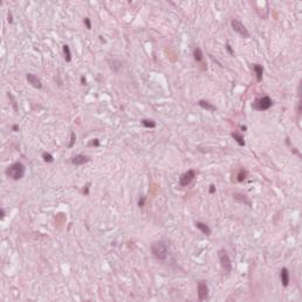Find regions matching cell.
Wrapping results in <instances>:
<instances>
[{"mask_svg":"<svg viewBox=\"0 0 302 302\" xmlns=\"http://www.w3.org/2000/svg\"><path fill=\"white\" fill-rule=\"evenodd\" d=\"M25 171H26L25 165L22 164L21 162H15V163H13V164L10 165V166L6 169L5 173H6V176H7L8 178H11V179L20 180L24 178Z\"/></svg>","mask_w":302,"mask_h":302,"instance_id":"1","label":"cell"},{"mask_svg":"<svg viewBox=\"0 0 302 302\" xmlns=\"http://www.w3.org/2000/svg\"><path fill=\"white\" fill-rule=\"evenodd\" d=\"M151 253L154 254V256L156 259L160 260V261H164L168 258V245L165 244L164 241H156L151 245Z\"/></svg>","mask_w":302,"mask_h":302,"instance_id":"2","label":"cell"},{"mask_svg":"<svg viewBox=\"0 0 302 302\" xmlns=\"http://www.w3.org/2000/svg\"><path fill=\"white\" fill-rule=\"evenodd\" d=\"M273 104H274V102L269 96H262V97L255 98L254 102L252 103V108L256 112H265L272 108Z\"/></svg>","mask_w":302,"mask_h":302,"instance_id":"3","label":"cell"},{"mask_svg":"<svg viewBox=\"0 0 302 302\" xmlns=\"http://www.w3.org/2000/svg\"><path fill=\"white\" fill-rule=\"evenodd\" d=\"M218 258H219V261H220V265H221V268L224 269V272L230 273L232 270V261L230 259L227 252L225 249H220L218 252Z\"/></svg>","mask_w":302,"mask_h":302,"instance_id":"4","label":"cell"},{"mask_svg":"<svg viewBox=\"0 0 302 302\" xmlns=\"http://www.w3.org/2000/svg\"><path fill=\"white\" fill-rule=\"evenodd\" d=\"M231 26H232V28H233L234 32L238 33L240 37H243L244 39H247V37H249L248 29L246 28V26H245L244 24L240 21V20H238V19H233V20L231 21Z\"/></svg>","mask_w":302,"mask_h":302,"instance_id":"5","label":"cell"},{"mask_svg":"<svg viewBox=\"0 0 302 302\" xmlns=\"http://www.w3.org/2000/svg\"><path fill=\"white\" fill-rule=\"evenodd\" d=\"M196 178V171L193 169L191 170H187L186 172H184L183 175L180 176L179 178V185L183 186V187H185V186H187L189 184H190L192 180Z\"/></svg>","mask_w":302,"mask_h":302,"instance_id":"6","label":"cell"},{"mask_svg":"<svg viewBox=\"0 0 302 302\" xmlns=\"http://www.w3.org/2000/svg\"><path fill=\"white\" fill-rule=\"evenodd\" d=\"M197 291H198V299H199V301H205L207 297H208V286H207V283L205 281H199L198 282Z\"/></svg>","mask_w":302,"mask_h":302,"instance_id":"7","label":"cell"},{"mask_svg":"<svg viewBox=\"0 0 302 302\" xmlns=\"http://www.w3.org/2000/svg\"><path fill=\"white\" fill-rule=\"evenodd\" d=\"M26 79H27V81H28V83H29L31 85H33L34 88H37V89H41V88H42V83H41V81H40V79L37 77V75L27 74Z\"/></svg>","mask_w":302,"mask_h":302,"instance_id":"8","label":"cell"},{"mask_svg":"<svg viewBox=\"0 0 302 302\" xmlns=\"http://www.w3.org/2000/svg\"><path fill=\"white\" fill-rule=\"evenodd\" d=\"M280 279H281V283L283 287H287L289 285V281H291V274H289V270L288 268L283 267L282 269L280 270Z\"/></svg>","mask_w":302,"mask_h":302,"instance_id":"9","label":"cell"},{"mask_svg":"<svg viewBox=\"0 0 302 302\" xmlns=\"http://www.w3.org/2000/svg\"><path fill=\"white\" fill-rule=\"evenodd\" d=\"M89 157L88 156H85V155H76L72 158V163L74 165H83L85 163L89 162Z\"/></svg>","mask_w":302,"mask_h":302,"instance_id":"10","label":"cell"},{"mask_svg":"<svg viewBox=\"0 0 302 302\" xmlns=\"http://www.w3.org/2000/svg\"><path fill=\"white\" fill-rule=\"evenodd\" d=\"M252 68H253V70H254L258 82H261V81H262V76H264V67L259 63H254V64H252Z\"/></svg>","mask_w":302,"mask_h":302,"instance_id":"11","label":"cell"},{"mask_svg":"<svg viewBox=\"0 0 302 302\" xmlns=\"http://www.w3.org/2000/svg\"><path fill=\"white\" fill-rule=\"evenodd\" d=\"M198 106L201 107L203 109L207 110V112H216V110H217V108L213 106L212 103H210V102H208V101H206V100L198 101Z\"/></svg>","mask_w":302,"mask_h":302,"instance_id":"12","label":"cell"},{"mask_svg":"<svg viewBox=\"0 0 302 302\" xmlns=\"http://www.w3.org/2000/svg\"><path fill=\"white\" fill-rule=\"evenodd\" d=\"M196 227L203 234H205V235H211V233H212V231H211V228L208 227V225L205 223H201V221H197L196 223Z\"/></svg>","mask_w":302,"mask_h":302,"instance_id":"13","label":"cell"},{"mask_svg":"<svg viewBox=\"0 0 302 302\" xmlns=\"http://www.w3.org/2000/svg\"><path fill=\"white\" fill-rule=\"evenodd\" d=\"M231 136L233 137V139H235V142L240 145V147H245V144H246V142H245V138L244 136L241 135V133H231Z\"/></svg>","mask_w":302,"mask_h":302,"instance_id":"14","label":"cell"},{"mask_svg":"<svg viewBox=\"0 0 302 302\" xmlns=\"http://www.w3.org/2000/svg\"><path fill=\"white\" fill-rule=\"evenodd\" d=\"M193 58H195V60H196L197 62H201V61H203L204 54H203L201 48H199V47L195 48V50H193Z\"/></svg>","mask_w":302,"mask_h":302,"instance_id":"15","label":"cell"},{"mask_svg":"<svg viewBox=\"0 0 302 302\" xmlns=\"http://www.w3.org/2000/svg\"><path fill=\"white\" fill-rule=\"evenodd\" d=\"M62 49H63L64 60H66L67 62H70V61H72V52H70V48H69V46H68V45H63Z\"/></svg>","mask_w":302,"mask_h":302,"instance_id":"16","label":"cell"},{"mask_svg":"<svg viewBox=\"0 0 302 302\" xmlns=\"http://www.w3.org/2000/svg\"><path fill=\"white\" fill-rule=\"evenodd\" d=\"M142 125L145 128H155L157 124H156V122L155 121H152V120H148V118H144V120H142Z\"/></svg>","mask_w":302,"mask_h":302,"instance_id":"17","label":"cell"},{"mask_svg":"<svg viewBox=\"0 0 302 302\" xmlns=\"http://www.w3.org/2000/svg\"><path fill=\"white\" fill-rule=\"evenodd\" d=\"M246 177H247V171L245 169H241L237 176V179H238V182H244L246 179Z\"/></svg>","mask_w":302,"mask_h":302,"instance_id":"18","label":"cell"},{"mask_svg":"<svg viewBox=\"0 0 302 302\" xmlns=\"http://www.w3.org/2000/svg\"><path fill=\"white\" fill-rule=\"evenodd\" d=\"M42 159L46 162V163H53L54 162V157L50 154H48V152H43Z\"/></svg>","mask_w":302,"mask_h":302,"instance_id":"19","label":"cell"},{"mask_svg":"<svg viewBox=\"0 0 302 302\" xmlns=\"http://www.w3.org/2000/svg\"><path fill=\"white\" fill-rule=\"evenodd\" d=\"M75 141H76V135H75V133H70V143L68 144L69 148H73V145L75 144Z\"/></svg>","mask_w":302,"mask_h":302,"instance_id":"20","label":"cell"},{"mask_svg":"<svg viewBox=\"0 0 302 302\" xmlns=\"http://www.w3.org/2000/svg\"><path fill=\"white\" fill-rule=\"evenodd\" d=\"M83 24H85V26L88 28V29H91V21H90L89 18H85L83 19Z\"/></svg>","mask_w":302,"mask_h":302,"instance_id":"21","label":"cell"},{"mask_svg":"<svg viewBox=\"0 0 302 302\" xmlns=\"http://www.w3.org/2000/svg\"><path fill=\"white\" fill-rule=\"evenodd\" d=\"M145 200H147L145 197H141V199L138 200V207H144V205H145Z\"/></svg>","mask_w":302,"mask_h":302,"instance_id":"22","label":"cell"},{"mask_svg":"<svg viewBox=\"0 0 302 302\" xmlns=\"http://www.w3.org/2000/svg\"><path fill=\"white\" fill-rule=\"evenodd\" d=\"M225 48L227 49V52H228V53H230V54H231V55H234L233 49H232V47L230 46V43H226V46H225Z\"/></svg>","mask_w":302,"mask_h":302,"instance_id":"23","label":"cell"},{"mask_svg":"<svg viewBox=\"0 0 302 302\" xmlns=\"http://www.w3.org/2000/svg\"><path fill=\"white\" fill-rule=\"evenodd\" d=\"M216 190H217V189H216V185H214V184H211V185H210V193H212L213 195V193L216 192Z\"/></svg>","mask_w":302,"mask_h":302,"instance_id":"24","label":"cell"},{"mask_svg":"<svg viewBox=\"0 0 302 302\" xmlns=\"http://www.w3.org/2000/svg\"><path fill=\"white\" fill-rule=\"evenodd\" d=\"M91 142H93V143L90 144V145H95V147H100V141H98V139H93Z\"/></svg>","mask_w":302,"mask_h":302,"instance_id":"25","label":"cell"},{"mask_svg":"<svg viewBox=\"0 0 302 302\" xmlns=\"http://www.w3.org/2000/svg\"><path fill=\"white\" fill-rule=\"evenodd\" d=\"M5 214H6L5 210H4V208H1V210H0V218H1V219H4V218H5Z\"/></svg>","mask_w":302,"mask_h":302,"instance_id":"26","label":"cell"},{"mask_svg":"<svg viewBox=\"0 0 302 302\" xmlns=\"http://www.w3.org/2000/svg\"><path fill=\"white\" fill-rule=\"evenodd\" d=\"M85 83H87V80H85V76H81V85H85Z\"/></svg>","mask_w":302,"mask_h":302,"instance_id":"27","label":"cell"},{"mask_svg":"<svg viewBox=\"0 0 302 302\" xmlns=\"http://www.w3.org/2000/svg\"><path fill=\"white\" fill-rule=\"evenodd\" d=\"M8 22H10V24L13 22V18H12V14L10 13V12H8Z\"/></svg>","mask_w":302,"mask_h":302,"instance_id":"28","label":"cell"},{"mask_svg":"<svg viewBox=\"0 0 302 302\" xmlns=\"http://www.w3.org/2000/svg\"><path fill=\"white\" fill-rule=\"evenodd\" d=\"M12 129H13V131H18V130H19V127H18V125H13Z\"/></svg>","mask_w":302,"mask_h":302,"instance_id":"29","label":"cell"},{"mask_svg":"<svg viewBox=\"0 0 302 302\" xmlns=\"http://www.w3.org/2000/svg\"><path fill=\"white\" fill-rule=\"evenodd\" d=\"M241 130H243V131H246V130H247V128L245 127V125H241Z\"/></svg>","mask_w":302,"mask_h":302,"instance_id":"30","label":"cell"}]
</instances>
